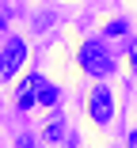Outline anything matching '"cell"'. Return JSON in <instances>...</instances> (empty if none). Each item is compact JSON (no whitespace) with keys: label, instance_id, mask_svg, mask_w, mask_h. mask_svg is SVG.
I'll return each mask as SVG.
<instances>
[{"label":"cell","instance_id":"8992f818","mask_svg":"<svg viewBox=\"0 0 137 148\" xmlns=\"http://www.w3.org/2000/svg\"><path fill=\"white\" fill-rule=\"evenodd\" d=\"M38 103H50V106L57 103V87H53L50 80H46V87H42V95H38Z\"/></svg>","mask_w":137,"mask_h":148},{"label":"cell","instance_id":"3957f363","mask_svg":"<svg viewBox=\"0 0 137 148\" xmlns=\"http://www.w3.org/2000/svg\"><path fill=\"white\" fill-rule=\"evenodd\" d=\"M42 87H46L42 76H27V80L19 84V91H15V106H19V110H31V106L38 103V95H42Z\"/></svg>","mask_w":137,"mask_h":148},{"label":"cell","instance_id":"7a4b0ae2","mask_svg":"<svg viewBox=\"0 0 137 148\" xmlns=\"http://www.w3.org/2000/svg\"><path fill=\"white\" fill-rule=\"evenodd\" d=\"M88 114H92V122H99V125H107L114 118V95H111V87H95V91L88 95Z\"/></svg>","mask_w":137,"mask_h":148},{"label":"cell","instance_id":"6da1fadb","mask_svg":"<svg viewBox=\"0 0 137 148\" xmlns=\"http://www.w3.org/2000/svg\"><path fill=\"white\" fill-rule=\"evenodd\" d=\"M80 69L92 72V76H111L114 72V61H111V53H107V46L84 42V49H80Z\"/></svg>","mask_w":137,"mask_h":148},{"label":"cell","instance_id":"5b68a950","mask_svg":"<svg viewBox=\"0 0 137 148\" xmlns=\"http://www.w3.org/2000/svg\"><path fill=\"white\" fill-rule=\"evenodd\" d=\"M42 140H46V144H65V140H69V125H65V118H61V114H53V118H50V125H46Z\"/></svg>","mask_w":137,"mask_h":148},{"label":"cell","instance_id":"277c9868","mask_svg":"<svg viewBox=\"0 0 137 148\" xmlns=\"http://www.w3.org/2000/svg\"><path fill=\"white\" fill-rule=\"evenodd\" d=\"M23 57H27V46L19 38H12L4 49H0V76H12L19 65H23Z\"/></svg>","mask_w":137,"mask_h":148},{"label":"cell","instance_id":"52a82bcc","mask_svg":"<svg viewBox=\"0 0 137 148\" xmlns=\"http://www.w3.org/2000/svg\"><path fill=\"white\" fill-rule=\"evenodd\" d=\"M107 34H114V38H118V34H126V23H122V19H114L111 27H107Z\"/></svg>","mask_w":137,"mask_h":148}]
</instances>
